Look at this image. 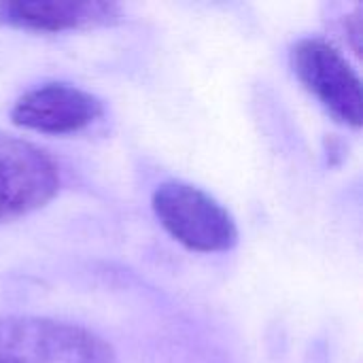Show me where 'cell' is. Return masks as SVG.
<instances>
[{
	"label": "cell",
	"instance_id": "6da1fadb",
	"mask_svg": "<svg viewBox=\"0 0 363 363\" xmlns=\"http://www.w3.org/2000/svg\"><path fill=\"white\" fill-rule=\"evenodd\" d=\"M0 363H117V353L79 323L0 315Z\"/></svg>",
	"mask_w": 363,
	"mask_h": 363
},
{
	"label": "cell",
	"instance_id": "7a4b0ae2",
	"mask_svg": "<svg viewBox=\"0 0 363 363\" xmlns=\"http://www.w3.org/2000/svg\"><path fill=\"white\" fill-rule=\"evenodd\" d=\"M151 206L164 230L189 251L228 253L238 242V225L232 213L191 183H162L153 191Z\"/></svg>",
	"mask_w": 363,
	"mask_h": 363
},
{
	"label": "cell",
	"instance_id": "3957f363",
	"mask_svg": "<svg viewBox=\"0 0 363 363\" xmlns=\"http://www.w3.org/2000/svg\"><path fill=\"white\" fill-rule=\"evenodd\" d=\"M291 68L338 123L362 125V79L338 47L319 36L302 38L291 49Z\"/></svg>",
	"mask_w": 363,
	"mask_h": 363
},
{
	"label": "cell",
	"instance_id": "277c9868",
	"mask_svg": "<svg viewBox=\"0 0 363 363\" xmlns=\"http://www.w3.org/2000/svg\"><path fill=\"white\" fill-rule=\"evenodd\" d=\"M57 191L55 160L34 143L0 132V223L43 208Z\"/></svg>",
	"mask_w": 363,
	"mask_h": 363
},
{
	"label": "cell",
	"instance_id": "5b68a950",
	"mask_svg": "<svg viewBox=\"0 0 363 363\" xmlns=\"http://www.w3.org/2000/svg\"><path fill=\"white\" fill-rule=\"evenodd\" d=\"M102 113L104 104L94 94L70 83L53 81L21 94L11 108V121L23 130L64 136L83 132Z\"/></svg>",
	"mask_w": 363,
	"mask_h": 363
},
{
	"label": "cell",
	"instance_id": "8992f818",
	"mask_svg": "<svg viewBox=\"0 0 363 363\" xmlns=\"http://www.w3.org/2000/svg\"><path fill=\"white\" fill-rule=\"evenodd\" d=\"M123 17L121 6L115 2H11L0 0V26L15 30L57 34L70 30H89L100 26H113Z\"/></svg>",
	"mask_w": 363,
	"mask_h": 363
},
{
	"label": "cell",
	"instance_id": "52a82bcc",
	"mask_svg": "<svg viewBox=\"0 0 363 363\" xmlns=\"http://www.w3.org/2000/svg\"><path fill=\"white\" fill-rule=\"evenodd\" d=\"M347 32L351 36V45L355 49V53L362 51V9H357L353 15L347 17Z\"/></svg>",
	"mask_w": 363,
	"mask_h": 363
}]
</instances>
